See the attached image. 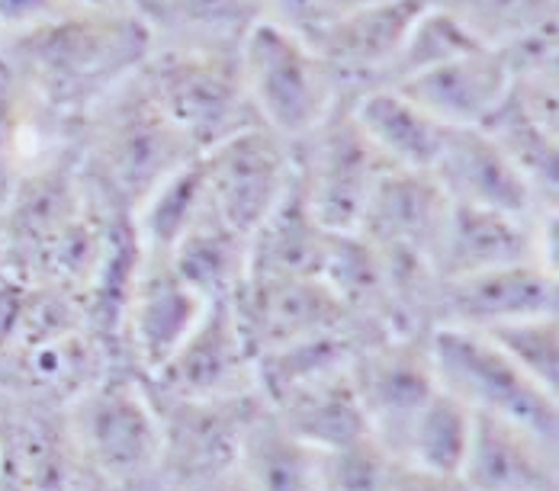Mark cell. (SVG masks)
<instances>
[{"mask_svg": "<svg viewBox=\"0 0 559 491\" xmlns=\"http://www.w3.org/2000/svg\"><path fill=\"white\" fill-rule=\"evenodd\" d=\"M81 466L112 491H168L162 476V418L148 382L110 367L64 408Z\"/></svg>", "mask_w": 559, "mask_h": 491, "instance_id": "obj_3", "label": "cell"}, {"mask_svg": "<svg viewBox=\"0 0 559 491\" xmlns=\"http://www.w3.org/2000/svg\"><path fill=\"white\" fill-rule=\"evenodd\" d=\"M390 491H469V486L463 482V476L431 472V469H418V466L399 463Z\"/></svg>", "mask_w": 559, "mask_h": 491, "instance_id": "obj_36", "label": "cell"}, {"mask_svg": "<svg viewBox=\"0 0 559 491\" xmlns=\"http://www.w3.org/2000/svg\"><path fill=\"white\" fill-rule=\"evenodd\" d=\"M142 77L200 155L241 129L261 125L241 81L238 52L155 49L142 64Z\"/></svg>", "mask_w": 559, "mask_h": 491, "instance_id": "obj_5", "label": "cell"}, {"mask_svg": "<svg viewBox=\"0 0 559 491\" xmlns=\"http://www.w3.org/2000/svg\"><path fill=\"white\" fill-rule=\"evenodd\" d=\"M3 382H7V376H3V357H0V392H3Z\"/></svg>", "mask_w": 559, "mask_h": 491, "instance_id": "obj_42", "label": "cell"}, {"mask_svg": "<svg viewBox=\"0 0 559 491\" xmlns=\"http://www.w3.org/2000/svg\"><path fill=\"white\" fill-rule=\"evenodd\" d=\"M248 251L251 238L225 225L206 203L203 216L174 244L168 261L177 276L193 286L206 302H219L235 299V292L248 279Z\"/></svg>", "mask_w": 559, "mask_h": 491, "instance_id": "obj_25", "label": "cell"}, {"mask_svg": "<svg viewBox=\"0 0 559 491\" xmlns=\"http://www.w3.org/2000/svg\"><path fill=\"white\" fill-rule=\"evenodd\" d=\"M81 10H122V7H132L129 0H68Z\"/></svg>", "mask_w": 559, "mask_h": 491, "instance_id": "obj_39", "label": "cell"}, {"mask_svg": "<svg viewBox=\"0 0 559 491\" xmlns=\"http://www.w3.org/2000/svg\"><path fill=\"white\" fill-rule=\"evenodd\" d=\"M0 52H3V36H0Z\"/></svg>", "mask_w": 559, "mask_h": 491, "instance_id": "obj_43", "label": "cell"}, {"mask_svg": "<svg viewBox=\"0 0 559 491\" xmlns=\"http://www.w3.org/2000/svg\"><path fill=\"white\" fill-rule=\"evenodd\" d=\"M431 7L450 13L486 49L557 26V0H431Z\"/></svg>", "mask_w": 559, "mask_h": 491, "instance_id": "obj_30", "label": "cell"}, {"mask_svg": "<svg viewBox=\"0 0 559 491\" xmlns=\"http://www.w3.org/2000/svg\"><path fill=\"white\" fill-rule=\"evenodd\" d=\"M148 388L165 398L216 402L258 392L254 354L245 340L231 299L210 302L168 363L148 376Z\"/></svg>", "mask_w": 559, "mask_h": 491, "instance_id": "obj_11", "label": "cell"}, {"mask_svg": "<svg viewBox=\"0 0 559 491\" xmlns=\"http://www.w3.org/2000/svg\"><path fill=\"white\" fill-rule=\"evenodd\" d=\"M238 469L254 491H322V453L289 434L267 402L245 434Z\"/></svg>", "mask_w": 559, "mask_h": 491, "instance_id": "obj_26", "label": "cell"}, {"mask_svg": "<svg viewBox=\"0 0 559 491\" xmlns=\"http://www.w3.org/2000/svg\"><path fill=\"white\" fill-rule=\"evenodd\" d=\"M200 158L210 209L248 238L277 209L296 177L293 145L267 125L241 129Z\"/></svg>", "mask_w": 559, "mask_h": 491, "instance_id": "obj_10", "label": "cell"}, {"mask_svg": "<svg viewBox=\"0 0 559 491\" xmlns=\"http://www.w3.org/2000/svg\"><path fill=\"white\" fill-rule=\"evenodd\" d=\"M486 129L504 155L514 161V167L527 177L534 193L547 203L557 206L559 193V142L557 129H547L540 119H534L524 104L514 97V91L504 94L499 109L479 125Z\"/></svg>", "mask_w": 559, "mask_h": 491, "instance_id": "obj_28", "label": "cell"}, {"mask_svg": "<svg viewBox=\"0 0 559 491\" xmlns=\"http://www.w3.org/2000/svg\"><path fill=\"white\" fill-rule=\"evenodd\" d=\"M200 152L170 122L142 68L91 109L78 129L81 177L112 213L135 209Z\"/></svg>", "mask_w": 559, "mask_h": 491, "instance_id": "obj_2", "label": "cell"}, {"mask_svg": "<svg viewBox=\"0 0 559 491\" xmlns=\"http://www.w3.org/2000/svg\"><path fill=\"white\" fill-rule=\"evenodd\" d=\"M438 385L476 415L514 421L559 443V395L524 376L502 350L476 331L435 327L428 334Z\"/></svg>", "mask_w": 559, "mask_h": 491, "instance_id": "obj_6", "label": "cell"}, {"mask_svg": "<svg viewBox=\"0 0 559 491\" xmlns=\"http://www.w3.org/2000/svg\"><path fill=\"white\" fill-rule=\"evenodd\" d=\"M155 52L152 29L132 10H71L56 23L3 39L0 58L61 122L84 116Z\"/></svg>", "mask_w": 559, "mask_h": 491, "instance_id": "obj_1", "label": "cell"}, {"mask_svg": "<svg viewBox=\"0 0 559 491\" xmlns=\"http://www.w3.org/2000/svg\"><path fill=\"white\" fill-rule=\"evenodd\" d=\"M152 398L162 418V476L168 491L238 469L245 434L264 408L261 392L216 402H183L155 392Z\"/></svg>", "mask_w": 559, "mask_h": 491, "instance_id": "obj_8", "label": "cell"}, {"mask_svg": "<svg viewBox=\"0 0 559 491\" xmlns=\"http://www.w3.org/2000/svg\"><path fill=\"white\" fill-rule=\"evenodd\" d=\"M329 228L312 216L299 180L293 177L277 209L251 235L248 273L254 276H322Z\"/></svg>", "mask_w": 559, "mask_h": 491, "instance_id": "obj_24", "label": "cell"}, {"mask_svg": "<svg viewBox=\"0 0 559 491\" xmlns=\"http://www.w3.org/2000/svg\"><path fill=\"white\" fill-rule=\"evenodd\" d=\"M206 306L210 302L177 276L168 258H145L119 325V367H129L142 380L155 376Z\"/></svg>", "mask_w": 559, "mask_h": 491, "instance_id": "obj_15", "label": "cell"}, {"mask_svg": "<svg viewBox=\"0 0 559 491\" xmlns=\"http://www.w3.org/2000/svg\"><path fill=\"white\" fill-rule=\"evenodd\" d=\"M460 476L469 491H559V443L514 421L476 415Z\"/></svg>", "mask_w": 559, "mask_h": 491, "instance_id": "obj_20", "label": "cell"}, {"mask_svg": "<svg viewBox=\"0 0 559 491\" xmlns=\"http://www.w3.org/2000/svg\"><path fill=\"white\" fill-rule=\"evenodd\" d=\"M486 337L540 388L559 395V315H537L486 331Z\"/></svg>", "mask_w": 559, "mask_h": 491, "instance_id": "obj_32", "label": "cell"}, {"mask_svg": "<svg viewBox=\"0 0 559 491\" xmlns=\"http://www.w3.org/2000/svg\"><path fill=\"white\" fill-rule=\"evenodd\" d=\"M129 3H132V7H135V0H129Z\"/></svg>", "mask_w": 559, "mask_h": 491, "instance_id": "obj_44", "label": "cell"}, {"mask_svg": "<svg viewBox=\"0 0 559 491\" xmlns=\"http://www.w3.org/2000/svg\"><path fill=\"white\" fill-rule=\"evenodd\" d=\"M3 279H10V273H7V248H3V235H0V283Z\"/></svg>", "mask_w": 559, "mask_h": 491, "instance_id": "obj_40", "label": "cell"}, {"mask_svg": "<svg viewBox=\"0 0 559 491\" xmlns=\"http://www.w3.org/2000/svg\"><path fill=\"white\" fill-rule=\"evenodd\" d=\"M235 315L241 322L245 340L258 357L274 354L280 347L332 334V331H354L347 309L337 296L316 276H254L241 283L231 299ZM360 337V334H357Z\"/></svg>", "mask_w": 559, "mask_h": 491, "instance_id": "obj_13", "label": "cell"}, {"mask_svg": "<svg viewBox=\"0 0 559 491\" xmlns=\"http://www.w3.org/2000/svg\"><path fill=\"white\" fill-rule=\"evenodd\" d=\"M238 64L261 125L289 145L312 135L347 97L335 68L274 20H261L245 36Z\"/></svg>", "mask_w": 559, "mask_h": 491, "instance_id": "obj_4", "label": "cell"}, {"mask_svg": "<svg viewBox=\"0 0 559 491\" xmlns=\"http://www.w3.org/2000/svg\"><path fill=\"white\" fill-rule=\"evenodd\" d=\"M473 49H486V46H479L450 13L428 7L421 13V20L412 26L408 39L402 43L390 68L383 71V77L377 81V87H395L435 64H444L450 58L473 52Z\"/></svg>", "mask_w": 559, "mask_h": 491, "instance_id": "obj_31", "label": "cell"}, {"mask_svg": "<svg viewBox=\"0 0 559 491\" xmlns=\"http://www.w3.org/2000/svg\"><path fill=\"white\" fill-rule=\"evenodd\" d=\"M0 453H3V411H0Z\"/></svg>", "mask_w": 559, "mask_h": 491, "instance_id": "obj_41", "label": "cell"}, {"mask_svg": "<svg viewBox=\"0 0 559 491\" xmlns=\"http://www.w3.org/2000/svg\"><path fill=\"white\" fill-rule=\"evenodd\" d=\"M557 213L521 218L483 206L450 203L448 221L435 254L438 279L469 276V273L527 264V261L557 271Z\"/></svg>", "mask_w": 559, "mask_h": 491, "instance_id": "obj_12", "label": "cell"}, {"mask_svg": "<svg viewBox=\"0 0 559 491\" xmlns=\"http://www.w3.org/2000/svg\"><path fill=\"white\" fill-rule=\"evenodd\" d=\"M370 3H377V0H322L329 23H332V20H337V16H344V13H354V10H360V7H370Z\"/></svg>", "mask_w": 559, "mask_h": 491, "instance_id": "obj_38", "label": "cell"}, {"mask_svg": "<svg viewBox=\"0 0 559 491\" xmlns=\"http://www.w3.org/2000/svg\"><path fill=\"white\" fill-rule=\"evenodd\" d=\"M293 161L302 196L322 228L357 231L386 161L354 119L350 94L312 135L293 145Z\"/></svg>", "mask_w": 559, "mask_h": 491, "instance_id": "obj_7", "label": "cell"}, {"mask_svg": "<svg viewBox=\"0 0 559 491\" xmlns=\"http://www.w3.org/2000/svg\"><path fill=\"white\" fill-rule=\"evenodd\" d=\"M71 10H81L68 0H0V36L13 39L33 33L46 23H56Z\"/></svg>", "mask_w": 559, "mask_h": 491, "instance_id": "obj_34", "label": "cell"}, {"mask_svg": "<svg viewBox=\"0 0 559 491\" xmlns=\"http://www.w3.org/2000/svg\"><path fill=\"white\" fill-rule=\"evenodd\" d=\"M428 334H380L357 347L350 382L370 434L399 459L402 436L421 405L438 392Z\"/></svg>", "mask_w": 559, "mask_h": 491, "instance_id": "obj_9", "label": "cell"}, {"mask_svg": "<svg viewBox=\"0 0 559 491\" xmlns=\"http://www.w3.org/2000/svg\"><path fill=\"white\" fill-rule=\"evenodd\" d=\"M428 7L431 0H377L325 23L312 49L335 68L344 91L354 97L377 87Z\"/></svg>", "mask_w": 559, "mask_h": 491, "instance_id": "obj_18", "label": "cell"}, {"mask_svg": "<svg viewBox=\"0 0 559 491\" xmlns=\"http://www.w3.org/2000/svg\"><path fill=\"white\" fill-rule=\"evenodd\" d=\"M444 187L450 203L483 206L508 216L540 218L557 213L547 206L527 177L514 167V161L499 148V142L486 129H450L444 152L431 170Z\"/></svg>", "mask_w": 559, "mask_h": 491, "instance_id": "obj_17", "label": "cell"}, {"mask_svg": "<svg viewBox=\"0 0 559 491\" xmlns=\"http://www.w3.org/2000/svg\"><path fill=\"white\" fill-rule=\"evenodd\" d=\"M450 213V196L431 170L386 164L373 183L357 231L380 251H405L435 264Z\"/></svg>", "mask_w": 559, "mask_h": 491, "instance_id": "obj_16", "label": "cell"}, {"mask_svg": "<svg viewBox=\"0 0 559 491\" xmlns=\"http://www.w3.org/2000/svg\"><path fill=\"white\" fill-rule=\"evenodd\" d=\"M183 491H254L248 486V479L241 476V469H228L223 476H213V479H206V482H197V486H190V489Z\"/></svg>", "mask_w": 559, "mask_h": 491, "instance_id": "obj_37", "label": "cell"}, {"mask_svg": "<svg viewBox=\"0 0 559 491\" xmlns=\"http://www.w3.org/2000/svg\"><path fill=\"white\" fill-rule=\"evenodd\" d=\"M537 315H559V276L537 261L438 279L431 299V331L460 327L486 334Z\"/></svg>", "mask_w": 559, "mask_h": 491, "instance_id": "obj_14", "label": "cell"}, {"mask_svg": "<svg viewBox=\"0 0 559 491\" xmlns=\"http://www.w3.org/2000/svg\"><path fill=\"white\" fill-rule=\"evenodd\" d=\"M395 91L450 129H476L511 91V68L499 49H473L395 84Z\"/></svg>", "mask_w": 559, "mask_h": 491, "instance_id": "obj_19", "label": "cell"}, {"mask_svg": "<svg viewBox=\"0 0 559 491\" xmlns=\"http://www.w3.org/2000/svg\"><path fill=\"white\" fill-rule=\"evenodd\" d=\"M473 424H476V411L438 385V392L421 405V411L412 418L408 431L402 436L399 463L460 476L469 453Z\"/></svg>", "mask_w": 559, "mask_h": 491, "instance_id": "obj_27", "label": "cell"}, {"mask_svg": "<svg viewBox=\"0 0 559 491\" xmlns=\"http://www.w3.org/2000/svg\"><path fill=\"white\" fill-rule=\"evenodd\" d=\"M206 173L203 158L197 155L135 209V235L145 258H168L174 244L190 231V225L206 209Z\"/></svg>", "mask_w": 559, "mask_h": 491, "instance_id": "obj_29", "label": "cell"}, {"mask_svg": "<svg viewBox=\"0 0 559 491\" xmlns=\"http://www.w3.org/2000/svg\"><path fill=\"white\" fill-rule=\"evenodd\" d=\"M399 459L373 436L322 453V491H390Z\"/></svg>", "mask_w": 559, "mask_h": 491, "instance_id": "obj_33", "label": "cell"}, {"mask_svg": "<svg viewBox=\"0 0 559 491\" xmlns=\"http://www.w3.org/2000/svg\"><path fill=\"white\" fill-rule=\"evenodd\" d=\"M155 49L238 52L245 36L267 20V0H135Z\"/></svg>", "mask_w": 559, "mask_h": 491, "instance_id": "obj_21", "label": "cell"}, {"mask_svg": "<svg viewBox=\"0 0 559 491\" xmlns=\"http://www.w3.org/2000/svg\"><path fill=\"white\" fill-rule=\"evenodd\" d=\"M267 408L277 415V421L289 434L319 453L344 450L350 443L373 436L350 382V367L332 376L306 382L299 388H289L280 398L267 402Z\"/></svg>", "mask_w": 559, "mask_h": 491, "instance_id": "obj_23", "label": "cell"}, {"mask_svg": "<svg viewBox=\"0 0 559 491\" xmlns=\"http://www.w3.org/2000/svg\"><path fill=\"white\" fill-rule=\"evenodd\" d=\"M350 109L383 161L405 170H435L450 135V125L441 119L395 87H367L350 97Z\"/></svg>", "mask_w": 559, "mask_h": 491, "instance_id": "obj_22", "label": "cell"}, {"mask_svg": "<svg viewBox=\"0 0 559 491\" xmlns=\"http://www.w3.org/2000/svg\"><path fill=\"white\" fill-rule=\"evenodd\" d=\"M267 20L280 23L293 36L306 39L309 46H316L319 33L329 23L322 0H267Z\"/></svg>", "mask_w": 559, "mask_h": 491, "instance_id": "obj_35", "label": "cell"}]
</instances>
